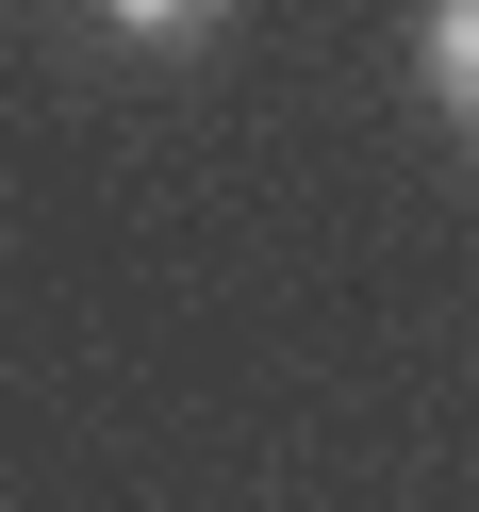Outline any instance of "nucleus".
<instances>
[{
  "mask_svg": "<svg viewBox=\"0 0 479 512\" xmlns=\"http://www.w3.org/2000/svg\"><path fill=\"white\" fill-rule=\"evenodd\" d=\"M413 67H430V100L479 133V0H430V34H413Z\"/></svg>",
  "mask_w": 479,
  "mask_h": 512,
  "instance_id": "nucleus-1",
  "label": "nucleus"
},
{
  "mask_svg": "<svg viewBox=\"0 0 479 512\" xmlns=\"http://www.w3.org/2000/svg\"><path fill=\"white\" fill-rule=\"evenodd\" d=\"M100 34H116V50H215L232 0H100Z\"/></svg>",
  "mask_w": 479,
  "mask_h": 512,
  "instance_id": "nucleus-2",
  "label": "nucleus"
}]
</instances>
